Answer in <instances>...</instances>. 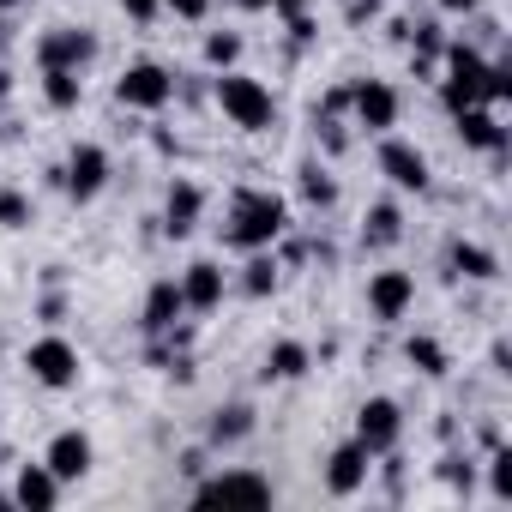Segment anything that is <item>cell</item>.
I'll return each instance as SVG.
<instances>
[{"mask_svg": "<svg viewBox=\"0 0 512 512\" xmlns=\"http://www.w3.org/2000/svg\"><path fill=\"white\" fill-rule=\"evenodd\" d=\"M284 229H290V205L278 193H241L229 211V247H247V253L272 247Z\"/></svg>", "mask_w": 512, "mask_h": 512, "instance_id": "1", "label": "cell"}, {"mask_svg": "<svg viewBox=\"0 0 512 512\" xmlns=\"http://www.w3.org/2000/svg\"><path fill=\"white\" fill-rule=\"evenodd\" d=\"M217 109L241 127V133H266L272 127V115H278V103H272V91L260 85V79H247V73H223L217 79Z\"/></svg>", "mask_w": 512, "mask_h": 512, "instance_id": "2", "label": "cell"}, {"mask_svg": "<svg viewBox=\"0 0 512 512\" xmlns=\"http://www.w3.org/2000/svg\"><path fill=\"white\" fill-rule=\"evenodd\" d=\"M25 368H31V380L37 386H49V392H67V386H79V350L67 344V338H37L31 350H25Z\"/></svg>", "mask_w": 512, "mask_h": 512, "instance_id": "3", "label": "cell"}, {"mask_svg": "<svg viewBox=\"0 0 512 512\" xmlns=\"http://www.w3.org/2000/svg\"><path fill=\"white\" fill-rule=\"evenodd\" d=\"M115 97H121L127 109H163V103L175 97V79H169V67H157V61H133V67L115 79Z\"/></svg>", "mask_w": 512, "mask_h": 512, "instance_id": "4", "label": "cell"}, {"mask_svg": "<svg viewBox=\"0 0 512 512\" xmlns=\"http://www.w3.org/2000/svg\"><path fill=\"white\" fill-rule=\"evenodd\" d=\"M398 434H404V410H398L392 398H368V404L356 410V440L368 446V458L392 452V446H398Z\"/></svg>", "mask_w": 512, "mask_h": 512, "instance_id": "5", "label": "cell"}, {"mask_svg": "<svg viewBox=\"0 0 512 512\" xmlns=\"http://www.w3.org/2000/svg\"><path fill=\"white\" fill-rule=\"evenodd\" d=\"M488 73H494V67H482V55H476V49H452V85H446L452 115L488 97Z\"/></svg>", "mask_w": 512, "mask_h": 512, "instance_id": "6", "label": "cell"}, {"mask_svg": "<svg viewBox=\"0 0 512 512\" xmlns=\"http://www.w3.org/2000/svg\"><path fill=\"white\" fill-rule=\"evenodd\" d=\"M416 302V278L410 272H374L368 278V314L374 320H404Z\"/></svg>", "mask_w": 512, "mask_h": 512, "instance_id": "7", "label": "cell"}, {"mask_svg": "<svg viewBox=\"0 0 512 512\" xmlns=\"http://www.w3.org/2000/svg\"><path fill=\"white\" fill-rule=\"evenodd\" d=\"M380 175H386L392 187L422 193V187H428V157H422L416 145H404V139H386V145H380Z\"/></svg>", "mask_w": 512, "mask_h": 512, "instance_id": "8", "label": "cell"}, {"mask_svg": "<svg viewBox=\"0 0 512 512\" xmlns=\"http://www.w3.org/2000/svg\"><path fill=\"white\" fill-rule=\"evenodd\" d=\"M103 181H109V151L103 145H73V157H67V193L73 199H97Z\"/></svg>", "mask_w": 512, "mask_h": 512, "instance_id": "9", "label": "cell"}, {"mask_svg": "<svg viewBox=\"0 0 512 512\" xmlns=\"http://www.w3.org/2000/svg\"><path fill=\"white\" fill-rule=\"evenodd\" d=\"M392 121H398V91H392L386 79H362V85H356V127L386 133Z\"/></svg>", "mask_w": 512, "mask_h": 512, "instance_id": "10", "label": "cell"}, {"mask_svg": "<svg viewBox=\"0 0 512 512\" xmlns=\"http://www.w3.org/2000/svg\"><path fill=\"white\" fill-rule=\"evenodd\" d=\"M43 464H49V470H55L61 482H79V476L91 470V434H79V428H61V434L49 440Z\"/></svg>", "mask_w": 512, "mask_h": 512, "instance_id": "11", "label": "cell"}, {"mask_svg": "<svg viewBox=\"0 0 512 512\" xmlns=\"http://www.w3.org/2000/svg\"><path fill=\"white\" fill-rule=\"evenodd\" d=\"M223 290H229V278H223V266H217V260H193V266L181 272V302H187V308H199V314H205V308H217V302H223Z\"/></svg>", "mask_w": 512, "mask_h": 512, "instance_id": "12", "label": "cell"}, {"mask_svg": "<svg viewBox=\"0 0 512 512\" xmlns=\"http://www.w3.org/2000/svg\"><path fill=\"white\" fill-rule=\"evenodd\" d=\"M199 500H247V506H266L272 500V482L253 476V470H223L199 488Z\"/></svg>", "mask_w": 512, "mask_h": 512, "instance_id": "13", "label": "cell"}, {"mask_svg": "<svg viewBox=\"0 0 512 512\" xmlns=\"http://www.w3.org/2000/svg\"><path fill=\"white\" fill-rule=\"evenodd\" d=\"M55 500H61V476H55L49 464H25L19 482H13V506H25V512H49Z\"/></svg>", "mask_w": 512, "mask_h": 512, "instance_id": "14", "label": "cell"}, {"mask_svg": "<svg viewBox=\"0 0 512 512\" xmlns=\"http://www.w3.org/2000/svg\"><path fill=\"white\" fill-rule=\"evenodd\" d=\"M37 55H43V67H73V73H79V67L97 55V43H91L85 31H73V25H61V31H49V37H43V49H37Z\"/></svg>", "mask_w": 512, "mask_h": 512, "instance_id": "15", "label": "cell"}, {"mask_svg": "<svg viewBox=\"0 0 512 512\" xmlns=\"http://www.w3.org/2000/svg\"><path fill=\"white\" fill-rule=\"evenodd\" d=\"M362 482H368V446L350 440V446H338V452L326 458V488H332V494H356Z\"/></svg>", "mask_w": 512, "mask_h": 512, "instance_id": "16", "label": "cell"}, {"mask_svg": "<svg viewBox=\"0 0 512 512\" xmlns=\"http://www.w3.org/2000/svg\"><path fill=\"white\" fill-rule=\"evenodd\" d=\"M199 211H205V193H199L193 181H175V187H169V205H163V217H169L163 229H169V235H193V229H199Z\"/></svg>", "mask_w": 512, "mask_h": 512, "instance_id": "17", "label": "cell"}, {"mask_svg": "<svg viewBox=\"0 0 512 512\" xmlns=\"http://www.w3.org/2000/svg\"><path fill=\"white\" fill-rule=\"evenodd\" d=\"M458 133H464V145H476V151H500V121H494V109H482V103H470V109H458Z\"/></svg>", "mask_w": 512, "mask_h": 512, "instance_id": "18", "label": "cell"}, {"mask_svg": "<svg viewBox=\"0 0 512 512\" xmlns=\"http://www.w3.org/2000/svg\"><path fill=\"white\" fill-rule=\"evenodd\" d=\"M43 97H49V109H79L85 79L73 67H43Z\"/></svg>", "mask_w": 512, "mask_h": 512, "instance_id": "19", "label": "cell"}, {"mask_svg": "<svg viewBox=\"0 0 512 512\" xmlns=\"http://www.w3.org/2000/svg\"><path fill=\"white\" fill-rule=\"evenodd\" d=\"M187 302H181V284H151V296H145V326L151 332H163V326H175V314H181Z\"/></svg>", "mask_w": 512, "mask_h": 512, "instance_id": "20", "label": "cell"}, {"mask_svg": "<svg viewBox=\"0 0 512 512\" xmlns=\"http://www.w3.org/2000/svg\"><path fill=\"white\" fill-rule=\"evenodd\" d=\"M452 272H464V278H494L500 260H494L488 247H476V241H458V247H452Z\"/></svg>", "mask_w": 512, "mask_h": 512, "instance_id": "21", "label": "cell"}, {"mask_svg": "<svg viewBox=\"0 0 512 512\" xmlns=\"http://www.w3.org/2000/svg\"><path fill=\"white\" fill-rule=\"evenodd\" d=\"M266 374H272V380H302V374H308V350H302V344H272Z\"/></svg>", "mask_w": 512, "mask_h": 512, "instance_id": "22", "label": "cell"}, {"mask_svg": "<svg viewBox=\"0 0 512 512\" xmlns=\"http://www.w3.org/2000/svg\"><path fill=\"white\" fill-rule=\"evenodd\" d=\"M205 61L229 73V67L241 61V37H235V31H211V37H205Z\"/></svg>", "mask_w": 512, "mask_h": 512, "instance_id": "23", "label": "cell"}, {"mask_svg": "<svg viewBox=\"0 0 512 512\" xmlns=\"http://www.w3.org/2000/svg\"><path fill=\"white\" fill-rule=\"evenodd\" d=\"M253 428V410L247 404H229V410H217V422H211V440H241Z\"/></svg>", "mask_w": 512, "mask_h": 512, "instance_id": "24", "label": "cell"}, {"mask_svg": "<svg viewBox=\"0 0 512 512\" xmlns=\"http://www.w3.org/2000/svg\"><path fill=\"white\" fill-rule=\"evenodd\" d=\"M398 229H404V217H398V205H374L368 211V241H398Z\"/></svg>", "mask_w": 512, "mask_h": 512, "instance_id": "25", "label": "cell"}, {"mask_svg": "<svg viewBox=\"0 0 512 512\" xmlns=\"http://www.w3.org/2000/svg\"><path fill=\"white\" fill-rule=\"evenodd\" d=\"M25 223H31V199L19 187H7L0 193V229H25Z\"/></svg>", "mask_w": 512, "mask_h": 512, "instance_id": "26", "label": "cell"}, {"mask_svg": "<svg viewBox=\"0 0 512 512\" xmlns=\"http://www.w3.org/2000/svg\"><path fill=\"white\" fill-rule=\"evenodd\" d=\"M410 362H416L422 374H446V356H440L434 338H410Z\"/></svg>", "mask_w": 512, "mask_h": 512, "instance_id": "27", "label": "cell"}, {"mask_svg": "<svg viewBox=\"0 0 512 512\" xmlns=\"http://www.w3.org/2000/svg\"><path fill=\"white\" fill-rule=\"evenodd\" d=\"M247 290H253V296L278 290V266H272V260H253V266H247Z\"/></svg>", "mask_w": 512, "mask_h": 512, "instance_id": "28", "label": "cell"}, {"mask_svg": "<svg viewBox=\"0 0 512 512\" xmlns=\"http://www.w3.org/2000/svg\"><path fill=\"white\" fill-rule=\"evenodd\" d=\"M302 187H308V199H320V205H332V199H338V187H332V175H326V169H308V181H302Z\"/></svg>", "mask_w": 512, "mask_h": 512, "instance_id": "29", "label": "cell"}, {"mask_svg": "<svg viewBox=\"0 0 512 512\" xmlns=\"http://www.w3.org/2000/svg\"><path fill=\"white\" fill-rule=\"evenodd\" d=\"M494 494H500V500H512V452H500V458H494Z\"/></svg>", "mask_w": 512, "mask_h": 512, "instance_id": "30", "label": "cell"}, {"mask_svg": "<svg viewBox=\"0 0 512 512\" xmlns=\"http://www.w3.org/2000/svg\"><path fill=\"white\" fill-rule=\"evenodd\" d=\"M157 7H163V0H121V13H127V19H139V25H151V19H157Z\"/></svg>", "mask_w": 512, "mask_h": 512, "instance_id": "31", "label": "cell"}, {"mask_svg": "<svg viewBox=\"0 0 512 512\" xmlns=\"http://www.w3.org/2000/svg\"><path fill=\"white\" fill-rule=\"evenodd\" d=\"M163 7H169L175 19H205V7H211V0H163Z\"/></svg>", "mask_w": 512, "mask_h": 512, "instance_id": "32", "label": "cell"}, {"mask_svg": "<svg viewBox=\"0 0 512 512\" xmlns=\"http://www.w3.org/2000/svg\"><path fill=\"white\" fill-rule=\"evenodd\" d=\"M272 7H278V13H302V7H308V0H272Z\"/></svg>", "mask_w": 512, "mask_h": 512, "instance_id": "33", "label": "cell"}, {"mask_svg": "<svg viewBox=\"0 0 512 512\" xmlns=\"http://www.w3.org/2000/svg\"><path fill=\"white\" fill-rule=\"evenodd\" d=\"M241 7H247V13H266V7H272V0H241Z\"/></svg>", "mask_w": 512, "mask_h": 512, "instance_id": "34", "label": "cell"}, {"mask_svg": "<svg viewBox=\"0 0 512 512\" xmlns=\"http://www.w3.org/2000/svg\"><path fill=\"white\" fill-rule=\"evenodd\" d=\"M446 7H452V13H470V7H476V0H446Z\"/></svg>", "mask_w": 512, "mask_h": 512, "instance_id": "35", "label": "cell"}, {"mask_svg": "<svg viewBox=\"0 0 512 512\" xmlns=\"http://www.w3.org/2000/svg\"><path fill=\"white\" fill-rule=\"evenodd\" d=\"M7 91H13V79H7V73H0V97H7Z\"/></svg>", "mask_w": 512, "mask_h": 512, "instance_id": "36", "label": "cell"}, {"mask_svg": "<svg viewBox=\"0 0 512 512\" xmlns=\"http://www.w3.org/2000/svg\"><path fill=\"white\" fill-rule=\"evenodd\" d=\"M7 7H19V0H0V13H7Z\"/></svg>", "mask_w": 512, "mask_h": 512, "instance_id": "37", "label": "cell"}]
</instances>
